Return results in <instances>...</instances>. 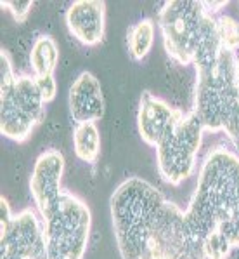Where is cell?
I'll list each match as a JSON object with an SVG mask.
<instances>
[{"label": "cell", "instance_id": "obj_3", "mask_svg": "<svg viewBox=\"0 0 239 259\" xmlns=\"http://www.w3.org/2000/svg\"><path fill=\"white\" fill-rule=\"evenodd\" d=\"M193 65L196 66L193 113L205 131L225 133L234 145H239L237 54L220 46L215 18L208 14Z\"/></svg>", "mask_w": 239, "mask_h": 259}, {"label": "cell", "instance_id": "obj_7", "mask_svg": "<svg viewBox=\"0 0 239 259\" xmlns=\"http://www.w3.org/2000/svg\"><path fill=\"white\" fill-rule=\"evenodd\" d=\"M201 122L193 110L184 113L156 146L158 172L165 183L178 186L193 176L203 141Z\"/></svg>", "mask_w": 239, "mask_h": 259}, {"label": "cell", "instance_id": "obj_11", "mask_svg": "<svg viewBox=\"0 0 239 259\" xmlns=\"http://www.w3.org/2000/svg\"><path fill=\"white\" fill-rule=\"evenodd\" d=\"M66 26L80 44L97 46L106 33V4L102 0H77L66 11Z\"/></svg>", "mask_w": 239, "mask_h": 259}, {"label": "cell", "instance_id": "obj_18", "mask_svg": "<svg viewBox=\"0 0 239 259\" xmlns=\"http://www.w3.org/2000/svg\"><path fill=\"white\" fill-rule=\"evenodd\" d=\"M37 83H38V89L40 94H42L43 101L50 103L54 101L55 94H57V82H55L54 75H45V77H37Z\"/></svg>", "mask_w": 239, "mask_h": 259}, {"label": "cell", "instance_id": "obj_16", "mask_svg": "<svg viewBox=\"0 0 239 259\" xmlns=\"http://www.w3.org/2000/svg\"><path fill=\"white\" fill-rule=\"evenodd\" d=\"M215 30L218 35V42L225 51H230V53L239 51V23L232 16H217L215 18Z\"/></svg>", "mask_w": 239, "mask_h": 259}, {"label": "cell", "instance_id": "obj_15", "mask_svg": "<svg viewBox=\"0 0 239 259\" xmlns=\"http://www.w3.org/2000/svg\"><path fill=\"white\" fill-rule=\"evenodd\" d=\"M154 44V21L144 18L129 28L127 33V46L129 54L134 61H142L149 54L151 47Z\"/></svg>", "mask_w": 239, "mask_h": 259}, {"label": "cell", "instance_id": "obj_5", "mask_svg": "<svg viewBox=\"0 0 239 259\" xmlns=\"http://www.w3.org/2000/svg\"><path fill=\"white\" fill-rule=\"evenodd\" d=\"M38 216L42 219L47 257L83 259L90 240L92 214L82 198L63 190L57 200Z\"/></svg>", "mask_w": 239, "mask_h": 259}, {"label": "cell", "instance_id": "obj_6", "mask_svg": "<svg viewBox=\"0 0 239 259\" xmlns=\"http://www.w3.org/2000/svg\"><path fill=\"white\" fill-rule=\"evenodd\" d=\"M206 13L201 0H170L158 13L165 51L178 65H193L201 42Z\"/></svg>", "mask_w": 239, "mask_h": 259}, {"label": "cell", "instance_id": "obj_14", "mask_svg": "<svg viewBox=\"0 0 239 259\" xmlns=\"http://www.w3.org/2000/svg\"><path fill=\"white\" fill-rule=\"evenodd\" d=\"M73 150L82 162L95 164L101 155V134L95 122L78 123L73 131Z\"/></svg>", "mask_w": 239, "mask_h": 259}, {"label": "cell", "instance_id": "obj_8", "mask_svg": "<svg viewBox=\"0 0 239 259\" xmlns=\"http://www.w3.org/2000/svg\"><path fill=\"white\" fill-rule=\"evenodd\" d=\"M0 259H49L42 219L33 209L13 214L6 198H0Z\"/></svg>", "mask_w": 239, "mask_h": 259}, {"label": "cell", "instance_id": "obj_17", "mask_svg": "<svg viewBox=\"0 0 239 259\" xmlns=\"http://www.w3.org/2000/svg\"><path fill=\"white\" fill-rule=\"evenodd\" d=\"M0 6L6 7L18 23H25L31 13L33 2L31 0H4Z\"/></svg>", "mask_w": 239, "mask_h": 259}, {"label": "cell", "instance_id": "obj_12", "mask_svg": "<svg viewBox=\"0 0 239 259\" xmlns=\"http://www.w3.org/2000/svg\"><path fill=\"white\" fill-rule=\"evenodd\" d=\"M68 105L77 125L101 120L106 111V101L99 78L90 71H82L70 89Z\"/></svg>", "mask_w": 239, "mask_h": 259}, {"label": "cell", "instance_id": "obj_1", "mask_svg": "<svg viewBox=\"0 0 239 259\" xmlns=\"http://www.w3.org/2000/svg\"><path fill=\"white\" fill-rule=\"evenodd\" d=\"M109 207L122 259H206L184 210L146 179L119 183Z\"/></svg>", "mask_w": 239, "mask_h": 259}, {"label": "cell", "instance_id": "obj_13", "mask_svg": "<svg viewBox=\"0 0 239 259\" xmlns=\"http://www.w3.org/2000/svg\"><path fill=\"white\" fill-rule=\"evenodd\" d=\"M59 63V46L50 35H38L30 51V65L35 77L54 75Z\"/></svg>", "mask_w": 239, "mask_h": 259}, {"label": "cell", "instance_id": "obj_20", "mask_svg": "<svg viewBox=\"0 0 239 259\" xmlns=\"http://www.w3.org/2000/svg\"><path fill=\"white\" fill-rule=\"evenodd\" d=\"M237 71H239V56H237Z\"/></svg>", "mask_w": 239, "mask_h": 259}, {"label": "cell", "instance_id": "obj_2", "mask_svg": "<svg viewBox=\"0 0 239 259\" xmlns=\"http://www.w3.org/2000/svg\"><path fill=\"white\" fill-rule=\"evenodd\" d=\"M203 240L206 259H227L239 247V157L225 146L206 153L184 210Z\"/></svg>", "mask_w": 239, "mask_h": 259}, {"label": "cell", "instance_id": "obj_10", "mask_svg": "<svg viewBox=\"0 0 239 259\" xmlns=\"http://www.w3.org/2000/svg\"><path fill=\"white\" fill-rule=\"evenodd\" d=\"M184 117V111L170 106L166 101L156 98L153 93L144 91L139 101L137 127L141 139L156 148L158 143L166 136L170 129Z\"/></svg>", "mask_w": 239, "mask_h": 259}, {"label": "cell", "instance_id": "obj_9", "mask_svg": "<svg viewBox=\"0 0 239 259\" xmlns=\"http://www.w3.org/2000/svg\"><path fill=\"white\" fill-rule=\"evenodd\" d=\"M65 157L59 150H47L37 158L30 176V193L37 212H42L63 193Z\"/></svg>", "mask_w": 239, "mask_h": 259}, {"label": "cell", "instance_id": "obj_4", "mask_svg": "<svg viewBox=\"0 0 239 259\" xmlns=\"http://www.w3.org/2000/svg\"><path fill=\"white\" fill-rule=\"evenodd\" d=\"M45 117V101L35 75H16L6 51H0V133L23 143Z\"/></svg>", "mask_w": 239, "mask_h": 259}, {"label": "cell", "instance_id": "obj_19", "mask_svg": "<svg viewBox=\"0 0 239 259\" xmlns=\"http://www.w3.org/2000/svg\"><path fill=\"white\" fill-rule=\"evenodd\" d=\"M227 0H220V2H203L201 0V6H203V11H205L208 16L212 18H217V16L222 14V9L227 7Z\"/></svg>", "mask_w": 239, "mask_h": 259}]
</instances>
